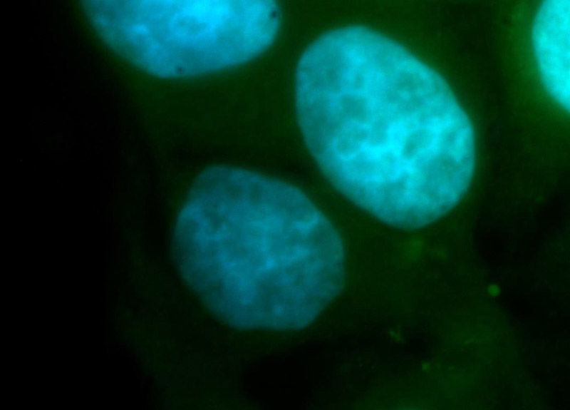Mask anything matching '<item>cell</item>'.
Segmentation results:
<instances>
[{
  "mask_svg": "<svg viewBox=\"0 0 570 410\" xmlns=\"http://www.w3.org/2000/svg\"><path fill=\"white\" fill-rule=\"evenodd\" d=\"M298 120L328 180L390 225L415 227L442 200V177L472 166L470 123L443 78L362 26L330 31L299 62Z\"/></svg>",
  "mask_w": 570,
  "mask_h": 410,
  "instance_id": "1",
  "label": "cell"
},
{
  "mask_svg": "<svg viewBox=\"0 0 570 410\" xmlns=\"http://www.w3.org/2000/svg\"><path fill=\"white\" fill-rule=\"evenodd\" d=\"M175 235L183 250L210 262L251 264L269 280L313 292L331 280L343 254L338 232L301 190L229 166L197 176Z\"/></svg>",
  "mask_w": 570,
  "mask_h": 410,
  "instance_id": "2",
  "label": "cell"
},
{
  "mask_svg": "<svg viewBox=\"0 0 570 410\" xmlns=\"http://www.w3.org/2000/svg\"><path fill=\"white\" fill-rule=\"evenodd\" d=\"M150 65L169 77L209 73L265 51L280 26L271 1L182 0L150 4Z\"/></svg>",
  "mask_w": 570,
  "mask_h": 410,
  "instance_id": "3",
  "label": "cell"
},
{
  "mask_svg": "<svg viewBox=\"0 0 570 410\" xmlns=\"http://www.w3.org/2000/svg\"><path fill=\"white\" fill-rule=\"evenodd\" d=\"M569 1H546L536 17L533 41L541 75L551 95L569 106Z\"/></svg>",
  "mask_w": 570,
  "mask_h": 410,
  "instance_id": "4",
  "label": "cell"
}]
</instances>
